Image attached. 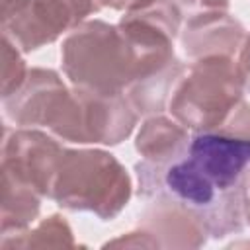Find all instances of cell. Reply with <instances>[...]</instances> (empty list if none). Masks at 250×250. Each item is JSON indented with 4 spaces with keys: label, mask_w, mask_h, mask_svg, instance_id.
<instances>
[{
    "label": "cell",
    "mask_w": 250,
    "mask_h": 250,
    "mask_svg": "<svg viewBox=\"0 0 250 250\" xmlns=\"http://www.w3.org/2000/svg\"><path fill=\"white\" fill-rule=\"evenodd\" d=\"M131 195V176L111 152L104 148H64L51 189V199L59 207L111 221L127 207Z\"/></svg>",
    "instance_id": "6da1fadb"
},
{
    "label": "cell",
    "mask_w": 250,
    "mask_h": 250,
    "mask_svg": "<svg viewBox=\"0 0 250 250\" xmlns=\"http://www.w3.org/2000/svg\"><path fill=\"white\" fill-rule=\"evenodd\" d=\"M61 66L72 86L102 94H125L135 80V55L117 23L86 20L61 45Z\"/></svg>",
    "instance_id": "7a4b0ae2"
},
{
    "label": "cell",
    "mask_w": 250,
    "mask_h": 250,
    "mask_svg": "<svg viewBox=\"0 0 250 250\" xmlns=\"http://www.w3.org/2000/svg\"><path fill=\"white\" fill-rule=\"evenodd\" d=\"M244 94L232 57H205L193 61L180 78L170 102V115L188 131H219Z\"/></svg>",
    "instance_id": "3957f363"
},
{
    "label": "cell",
    "mask_w": 250,
    "mask_h": 250,
    "mask_svg": "<svg viewBox=\"0 0 250 250\" xmlns=\"http://www.w3.org/2000/svg\"><path fill=\"white\" fill-rule=\"evenodd\" d=\"M139 113L121 94H102L70 86L59 98L47 129L61 141L76 145H121L137 125Z\"/></svg>",
    "instance_id": "277c9868"
},
{
    "label": "cell",
    "mask_w": 250,
    "mask_h": 250,
    "mask_svg": "<svg viewBox=\"0 0 250 250\" xmlns=\"http://www.w3.org/2000/svg\"><path fill=\"white\" fill-rule=\"evenodd\" d=\"M102 8V0H25L8 20H2V35L10 37L21 53H31L55 43Z\"/></svg>",
    "instance_id": "5b68a950"
},
{
    "label": "cell",
    "mask_w": 250,
    "mask_h": 250,
    "mask_svg": "<svg viewBox=\"0 0 250 250\" xmlns=\"http://www.w3.org/2000/svg\"><path fill=\"white\" fill-rule=\"evenodd\" d=\"M64 148L61 139L37 127H4L2 172L51 199L53 180Z\"/></svg>",
    "instance_id": "8992f818"
},
{
    "label": "cell",
    "mask_w": 250,
    "mask_h": 250,
    "mask_svg": "<svg viewBox=\"0 0 250 250\" xmlns=\"http://www.w3.org/2000/svg\"><path fill=\"white\" fill-rule=\"evenodd\" d=\"M186 158L219 191L236 188L250 168V139L221 131L193 133Z\"/></svg>",
    "instance_id": "52a82bcc"
},
{
    "label": "cell",
    "mask_w": 250,
    "mask_h": 250,
    "mask_svg": "<svg viewBox=\"0 0 250 250\" xmlns=\"http://www.w3.org/2000/svg\"><path fill=\"white\" fill-rule=\"evenodd\" d=\"M146 201L139 229L150 234L158 248H199L207 242V225L195 209L164 191Z\"/></svg>",
    "instance_id": "ba28073f"
},
{
    "label": "cell",
    "mask_w": 250,
    "mask_h": 250,
    "mask_svg": "<svg viewBox=\"0 0 250 250\" xmlns=\"http://www.w3.org/2000/svg\"><path fill=\"white\" fill-rule=\"evenodd\" d=\"M68 86L53 68L33 66L18 92L2 100L4 115L16 127H47V121Z\"/></svg>",
    "instance_id": "9c48e42d"
},
{
    "label": "cell",
    "mask_w": 250,
    "mask_h": 250,
    "mask_svg": "<svg viewBox=\"0 0 250 250\" xmlns=\"http://www.w3.org/2000/svg\"><path fill=\"white\" fill-rule=\"evenodd\" d=\"M244 35V25L229 12H207L186 18L180 31V45L189 61L205 57H234Z\"/></svg>",
    "instance_id": "30bf717a"
},
{
    "label": "cell",
    "mask_w": 250,
    "mask_h": 250,
    "mask_svg": "<svg viewBox=\"0 0 250 250\" xmlns=\"http://www.w3.org/2000/svg\"><path fill=\"white\" fill-rule=\"evenodd\" d=\"M189 139V131L180 121L156 113L148 115L141 123L135 135V150L143 160L156 166H168L186 154Z\"/></svg>",
    "instance_id": "8fae6325"
},
{
    "label": "cell",
    "mask_w": 250,
    "mask_h": 250,
    "mask_svg": "<svg viewBox=\"0 0 250 250\" xmlns=\"http://www.w3.org/2000/svg\"><path fill=\"white\" fill-rule=\"evenodd\" d=\"M41 195L2 172V207H0V234H18L29 229L41 211Z\"/></svg>",
    "instance_id": "7c38bea8"
},
{
    "label": "cell",
    "mask_w": 250,
    "mask_h": 250,
    "mask_svg": "<svg viewBox=\"0 0 250 250\" xmlns=\"http://www.w3.org/2000/svg\"><path fill=\"white\" fill-rule=\"evenodd\" d=\"M76 240L62 215H49L18 234L0 236V248H74Z\"/></svg>",
    "instance_id": "4fadbf2b"
},
{
    "label": "cell",
    "mask_w": 250,
    "mask_h": 250,
    "mask_svg": "<svg viewBox=\"0 0 250 250\" xmlns=\"http://www.w3.org/2000/svg\"><path fill=\"white\" fill-rule=\"evenodd\" d=\"M27 64L21 57L20 47L6 35H2V100L21 88L27 78Z\"/></svg>",
    "instance_id": "5bb4252c"
},
{
    "label": "cell",
    "mask_w": 250,
    "mask_h": 250,
    "mask_svg": "<svg viewBox=\"0 0 250 250\" xmlns=\"http://www.w3.org/2000/svg\"><path fill=\"white\" fill-rule=\"evenodd\" d=\"M172 2L186 18L207 12H229L230 6V0H172Z\"/></svg>",
    "instance_id": "9a60e30c"
},
{
    "label": "cell",
    "mask_w": 250,
    "mask_h": 250,
    "mask_svg": "<svg viewBox=\"0 0 250 250\" xmlns=\"http://www.w3.org/2000/svg\"><path fill=\"white\" fill-rule=\"evenodd\" d=\"M113 248V246H125V248H158V244L154 242V238L150 234H146L143 229L137 227V230H131L119 238L107 240L104 244V248Z\"/></svg>",
    "instance_id": "2e32d148"
},
{
    "label": "cell",
    "mask_w": 250,
    "mask_h": 250,
    "mask_svg": "<svg viewBox=\"0 0 250 250\" xmlns=\"http://www.w3.org/2000/svg\"><path fill=\"white\" fill-rule=\"evenodd\" d=\"M236 68H238V76L242 80L244 90L250 92V33L244 35V41H242V45L238 49Z\"/></svg>",
    "instance_id": "e0dca14e"
},
{
    "label": "cell",
    "mask_w": 250,
    "mask_h": 250,
    "mask_svg": "<svg viewBox=\"0 0 250 250\" xmlns=\"http://www.w3.org/2000/svg\"><path fill=\"white\" fill-rule=\"evenodd\" d=\"M102 2H104L105 8L119 10V12H131V10H137V8L152 4L154 0H102Z\"/></svg>",
    "instance_id": "ac0fdd59"
},
{
    "label": "cell",
    "mask_w": 250,
    "mask_h": 250,
    "mask_svg": "<svg viewBox=\"0 0 250 250\" xmlns=\"http://www.w3.org/2000/svg\"><path fill=\"white\" fill-rule=\"evenodd\" d=\"M23 2H25V0H0V6H2V8H0V10H2L0 16H2V20H8Z\"/></svg>",
    "instance_id": "d6986e66"
},
{
    "label": "cell",
    "mask_w": 250,
    "mask_h": 250,
    "mask_svg": "<svg viewBox=\"0 0 250 250\" xmlns=\"http://www.w3.org/2000/svg\"><path fill=\"white\" fill-rule=\"evenodd\" d=\"M244 211H246V223L250 225V168L246 172V201H244Z\"/></svg>",
    "instance_id": "ffe728a7"
}]
</instances>
